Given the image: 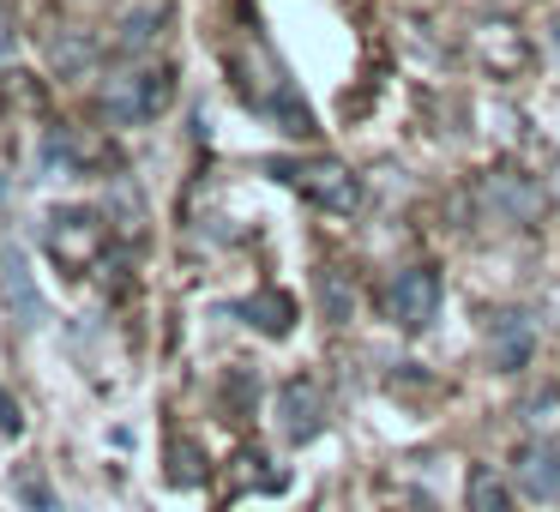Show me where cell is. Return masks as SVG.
Here are the masks:
<instances>
[{"instance_id":"6da1fadb","label":"cell","mask_w":560,"mask_h":512,"mask_svg":"<svg viewBox=\"0 0 560 512\" xmlns=\"http://www.w3.org/2000/svg\"><path fill=\"white\" fill-rule=\"evenodd\" d=\"M97 103H103V121H109V127H145V121H158V115L175 103V67H163V61H127V67H115V73L103 79Z\"/></svg>"},{"instance_id":"7a4b0ae2","label":"cell","mask_w":560,"mask_h":512,"mask_svg":"<svg viewBox=\"0 0 560 512\" xmlns=\"http://www.w3.org/2000/svg\"><path fill=\"white\" fill-rule=\"evenodd\" d=\"M266 170L278 175L283 187H295L307 206L331 211V218L362 211V175H355L350 163H338V158H271Z\"/></svg>"},{"instance_id":"3957f363","label":"cell","mask_w":560,"mask_h":512,"mask_svg":"<svg viewBox=\"0 0 560 512\" xmlns=\"http://www.w3.org/2000/svg\"><path fill=\"white\" fill-rule=\"evenodd\" d=\"M103 247H109L103 211L61 206V211H49V223H43V254H49L61 271H91L103 259Z\"/></svg>"},{"instance_id":"277c9868","label":"cell","mask_w":560,"mask_h":512,"mask_svg":"<svg viewBox=\"0 0 560 512\" xmlns=\"http://www.w3.org/2000/svg\"><path fill=\"white\" fill-rule=\"evenodd\" d=\"M440 302H446V283H440L434 266H404V271H392V283H386V314H392V326L428 331V326L440 319Z\"/></svg>"},{"instance_id":"5b68a950","label":"cell","mask_w":560,"mask_h":512,"mask_svg":"<svg viewBox=\"0 0 560 512\" xmlns=\"http://www.w3.org/2000/svg\"><path fill=\"white\" fill-rule=\"evenodd\" d=\"M476 194H482V211H488V218L530 230V223L542 218L548 187L536 182V175H524V170H512V163H500V170H488V175H482V187H476Z\"/></svg>"},{"instance_id":"8992f818","label":"cell","mask_w":560,"mask_h":512,"mask_svg":"<svg viewBox=\"0 0 560 512\" xmlns=\"http://www.w3.org/2000/svg\"><path fill=\"white\" fill-rule=\"evenodd\" d=\"M278 434L290 446H314L326 434V386L314 374H290L278 386Z\"/></svg>"},{"instance_id":"52a82bcc","label":"cell","mask_w":560,"mask_h":512,"mask_svg":"<svg viewBox=\"0 0 560 512\" xmlns=\"http://www.w3.org/2000/svg\"><path fill=\"white\" fill-rule=\"evenodd\" d=\"M536 356V319L524 307H494L488 314V368L494 374H524Z\"/></svg>"},{"instance_id":"ba28073f","label":"cell","mask_w":560,"mask_h":512,"mask_svg":"<svg viewBox=\"0 0 560 512\" xmlns=\"http://www.w3.org/2000/svg\"><path fill=\"white\" fill-rule=\"evenodd\" d=\"M512 488L536 507H560V446L555 440H524L512 452Z\"/></svg>"},{"instance_id":"9c48e42d","label":"cell","mask_w":560,"mask_h":512,"mask_svg":"<svg viewBox=\"0 0 560 512\" xmlns=\"http://www.w3.org/2000/svg\"><path fill=\"white\" fill-rule=\"evenodd\" d=\"M235 314H242L247 326H259L266 338H283V331L295 326V295L290 290H254Z\"/></svg>"},{"instance_id":"30bf717a","label":"cell","mask_w":560,"mask_h":512,"mask_svg":"<svg viewBox=\"0 0 560 512\" xmlns=\"http://www.w3.org/2000/svg\"><path fill=\"white\" fill-rule=\"evenodd\" d=\"M524 440H560V386H530L518 398Z\"/></svg>"},{"instance_id":"8fae6325","label":"cell","mask_w":560,"mask_h":512,"mask_svg":"<svg viewBox=\"0 0 560 512\" xmlns=\"http://www.w3.org/2000/svg\"><path fill=\"white\" fill-rule=\"evenodd\" d=\"M464 512H512V482L494 464H470L464 470Z\"/></svg>"},{"instance_id":"7c38bea8","label":"cell","mask_w":560,"mask_h":512,"mask_svg":"<svg viewBox=\"0 0 560 512\" xmlns=\"http://www.w3.org/2000/svg\"><path fill=\"white\" fill-rule=\"evenodd\" d=\"M319 314H326L331 326H350L355 319V283L343 266H319Z\"/></svg>"},{"instance_id":"4fadbf2b","label":"cell","mask_w":560,"mask_h":512,"mask_svg":"<svg viewBox=\"0 0 560 512\" xmlns=\"http://www.w3.org/2000/svg\"><path fill=\"white\" fill-rule=\"evenodd\" d=\"M158 25H163V7H133V13L121 19V31H115V55L139 61V55L151 49V37H158Z\"/></svg>"},{"instance_id":"5bb4252c","label":"cell","mask_w":560,"mask_h":512,"mask_svg":"<svg viewBox=\"0 0 560 512\" xmlns=\"http://www.w3.org/2000/svg\"><path fill=\"white\" fill-rule=\"evenodd\" d=\"M91 67H97V43H91L85 31H61V37H55V73H61V79H85Z\"/></svg>"},{"instance_id":"9a60e30c","label":"cell","mask_w":560,"mask_h":512,"mask_svg":"<svg viewBox=\"0 0 560 512\" xmlns=\"http://www.w3.org/2000/svg\"><path fill=\"white\" fill-rule=\"evenodd\" d=\"M170 482H175V488L206 482V464H199V446H194V440H175V446H170Z\"/></svg>"},{"instance_id":"2e32d148","label":"cell","mask_w":560,"mask_h":512,"mask_svg":"<svg viewBox=\"0 0 560 512\" xmlns=\"http://www.w3.org/2000/svg\"><path fill=\"white\" fill-rule=\"evenodd\" d=\"M19 494H25L37 512H61V507H55V494H49V482H43L37 470H19Z\"/></svg>"},{"instance_id":"e0dca14e","label":"cell","mask_w":560,"mask_h":512,"mask_svg":"<svg viewBox=\"0 0 560 512\" xmlns=\"http://www.w3.org/2000/svg\"><path fill=\"white\" fill-rule=\"evenodd\" d=\"M13 61V13H7V0H0V67Z\"/></svg>"},{"instance_id":"ac0fdd59","label":"cell","mask_w":560,"mask_h":512,"mask_svg":"<svg viewBox=\"0 0 560 512\" xmlns=\"http://www.w3.org/2000/svg\"><path fill=\"white\" fill-rule=\"evenodd\" d=\"M548 49H555V55H560V13H555V19H548Z\"/></svg>"},{"instance_id":"d6986e66","label":"cell","mask_w":560,"mask_h":512,"mask_svg":"<svg viewBox=\"0 0 560 512\" xmlns=\"http://www.w3.org/2000/svg\"><path fill=\"white\" fill-rule=\"evenodd\" d=\"M548 194L560 199V158H555V175H548Z\"/></svg>"},{"instance_id":"ffe728a7","label":"cell","mask_w":560,"mask_h":512,"mask_svg":"<svg viewBox=\"0 0 560 512\" xmlns=\"http://www.w3.org/2000/svg\"><path fill=\"white\" fill-rule=\"evenodd\" d=\"M548 302H555V314H560V283H555V295H548Z\"/></svg>"}]
</instances>
